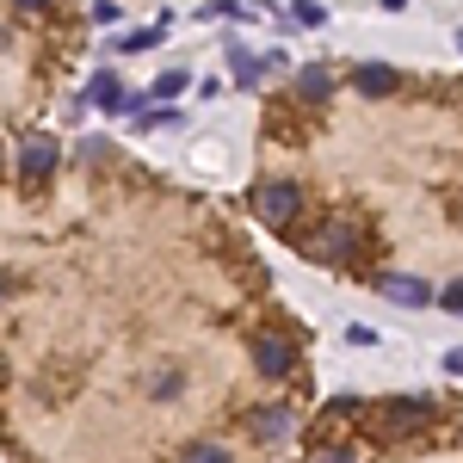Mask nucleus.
I'll list each match as a JSON object with an SVG mask.
<instances>
[{"instance_id": "f257e3e1", "label": "nucleus", "mask_w": 463, "mask_h": 463, "mask_svg": "<svg viewBox=\"0 0 463 463\" xmlns=\"http://www.w3.org/2000/svg\"><path fill=\"white\" fill-rule=\"evenodd\" d=\"M427 420H432V402H420V395H390V402L371 408V427L383 432V439H408V432H420Z\"/></svg>"}, {"instance_id": "f03ea898", "label": "nucleus", "mask_w": 463, "mask_h": 463, "mask_svg": "<svg viewBox=\"0 0 463 463\" xmlns=\"http://www.w3.org/2000/svg\"><path fill=\"white\" fill-rule=\"evenodd\" d=\"M297 211H303V192H297L290 179H260V185H253V216H260L266 229H290Z\"/></svg>"}, {"instance_id": "7ed1b4c3", "label": "nucleus", "mask_w": 463, "mask_h": 463, "mask_svg": "<svg viewBox=\"0 0 463 463\" xmlns=\"http://www.w3.org/2000/svg\"><path fill=\"white\" fill-rule=\"evenodd\" d=\"M297 248L309 253V260H321V266H340V260L358 248V229L353 222H321L316 235H297Z\"/></svg>"}, {"instance_id": "20e7f679", "label": "nucleus", "mask_w": 463, "mask_h": 463, "mask_svg": "<svg viewBox=\"0 0 463 463\" xmlns=\"http://www.w3.org/2000/svg\"><path fill=\"white\" fill-rule=\"evenodd\" d=\"M253 364H260L266 377H290V364H297V346H290L285 334H260V340H253Z\"/></svg>"}, {"instance_id": "39448f33", "label": "nucleus", "mask_w": 463, "mask_h": 463, "mask_svg": "<svg viewBox=\"0 0 463 463\" xmlns=\"http://www.w3.org/2000/svg\"><path fill=\"white\" fill-rule=\"evenodd\" d=\"M56 155H62V148H56V137L32 130V137L19 143V174H25V179H43L50 167H56Z\"/></svg>"}, {"instance_id": "423d86ee", "label": "nucleus", "mask_w": 463, "mask_h": 463, "mask_svg": "<svg viewBox=\"0 0 463 463\" xmlns=\"http://www.w3.org/2000/svg\"><path fill=\"white\" fill-rule=\"evenodd\" d=\"M346 80H353V87L364 93V99H390L395 87H402V74H395L390 62H358V69L346 74Z\"/></svg>"}, {"instance_id": "0eeeda50", "label": "nucleus", "mask_w": 463, "mask_h": 463, "mask_svg": "<svg viewBox=\"0 0 463 463\" xmlns=\"http://www.w3.org/2000/svg\"><path fill=\"white\" fill-rule=\"evenodd\" d=\"M383 297L402 303V309H427L432 303V290L420 285V279H408V272H390V279H383Z\"/></svg>"}, {"instance_id": "6e6552de", "label": "nucleus", "mask_w": 463, "mask_h": 463, "mask_svg": "<svg viewBox=\"0 0 463 463\" xmlns=\"http://www.w3.org/2000/svg\"><path fill=\"white\" fill-rule=\"evenodd\" d=\"M87 99H93V106H106V111H124V106H130L124 80H118L111 69H99V74H93V93H87Z\"/></svg>"}, {"instance_id": "1a4fd4ad", "label": "nucleus", "mask_w": 463, "mask_h": 463, "mask_svg": "<svg viewBox=\"0 0 463 463\" xmlns=\"http://www.w3.org/2000/svg\"><path fill=\"white\" fill-rule=\"evenodd\" d=\"M297 93H303L309 106H321V99L334 93V69H321V62H309V69H297Z\"/></svg>"}, {"instance_id": "9d476101", "label": "nucleus", "mask_w": 463, "mask_h": 463, "mask_svg": "<svg viewBox=\"0 0 463 463\" xmlns=\"http://www.w3.org/2000/svg\"><path fill=\"white\" fill-rule=\"evenodd\" d=\"M248 432H253V439H285V432H290V408H279V402H272V408L248 414Z\"/></svg>"}, {"instance_id": "9b49d317", "label": "nucleus", "mask_w": 463, "mask_h": 463, "mask_svg": "<svg viewBox=\"0 0 463 463\" xmlns=\"http://www.w3.org/2000/svg\"><path fill=\"white\" fill-rule=\"evenodd\" d=\"M179 463H229V451H222L216 439H192V445L179 451Z\"/></svg>"}, {"instance_id": "f8f14e48", "label": "nucleus", "mask_w": 463, "mask_h": 463, "mask_svg": "<svg viewBox=\"0 0 463 463\" xmlns=\"http://www.w3.org/2000/svg\"><path fill=\"white\" fill-rule=\"evenodd\" d=\"M290 19H297V25H327V6H316V0H297V6H290Z\"/></svg>"}, {"instance_id": "ddd939ff", "label": "nucleus", "mask_w": 463, "mask_h": 463, "mask_svg": "<svg viewBox=\"0 0 463 463\" xmlns=\"http://www.w3.org/2000/svg\"><path fill=\"white\" fill-rule=\"evenodd\" d=\"M179 87H185V69H167L161 80H155V87H148V93H155V99H174Z\"/></svg>"}, {"instance_id": "4468645a", "label": "nucleus", "mask_w": 463, "mask_h": 463, "mask_svg": "<svg viewBox=\"0 0 463 463\" xmlns=\"http://www.w3.org/2000/svg\"><path fill=\"white\" fill-rule=\"evenodd\" d=\"M148 395H179V371H174V364H167V371H155V377H148Z\"/></svg>"}, {"instance_id": "2eb2a0df", "label": "nucleus", "mask_w": 463, "mask_h": 463, "mask_svg": "<svg viewBox=\"0 0 463 463\" xmlns=\"http://www.w3.org/2000/svg\"><path fill=\"white\" fill-rule=\"evenodd\" d=\"M346 340H353V346H377L383 334H377V327H364V321H353V327H346Z\"/></svg>"}, {"instance_id": "dca6fc26", "label": "nucleus", "mask_w": 463, "mask_h": 463, "mask_svg": "<svg viewBox=\"0 0 463 463\" xmlns=\"http://www.w3.org/2000/svg\"><path fill=\"white\" fill-rule=\"evenodd\" d=\"M439 303H445L451 316H463V279H458V285H445V290H439Z\"/></svg>"}, {"instance_id": "f3484780", "label": "nucleus", "mask_w": 463, "mask_h": 463, "mask_svg": "<svg viewBox=\"0 0 463 463\" xmlns=\"http://www.w3.org/2000/svg\"><path fill=\"white\" fill-rule=\"evenodd\" d=\"M309 463H353V451H340V445H327V451H316Z\"/></svg>"}, {"instance_id": "a211bd4d", "label": "nucleus", "mask_w": 463, "mask_h": 463, "mask_svg": "<svg viewBox=\"0 0 463 463\" xmlns=\"http://www.w3.org/2000/svg\"><path fill=\"white\" fill-rule=\"evenodd\" d=\"M445 371H451V377H463V346H458V353H445Z\"/></svg>"}, {"instance_id": "6ab92c4d", "label": "nucleus", "mask_w": 463, "mask_h": 463, "mask_svg": "<svg viewBox=\"0 0 463 463\" xmlns=\"http://www.w3.org/2000/svg\"><path fill=\"white\" fill-rule=\"evenodd\" d=\"M19 6H50V0H19Z\"/></svg>"}, {"instance_id": "aec40b11", "label": "nucleus", "mask_w": 463, "mask_h": 463, "mask_svg": "<svg viewBox=\"0 0 463 463\" xmlns=\"http://www.w3.org/2000/svg\"><path fill=\"white\" fill-rule=\"evenodd\" d=\"M458 50H463V32H458Z\"/></svg>"}, {"instance_id": "412c9836", "label": "nucleus", "mask_w": 463, "mask_h": 463, "mask_svg": "<svg viewBox=\"0 0 463 463\" xmlns=\"http://www.w3.org/2000/svg\"><path fill=\"white\" fill-rule=\"evenodd\" d=\"M0 167H6V155H0Z\"/></svg>"}]
</instances>
